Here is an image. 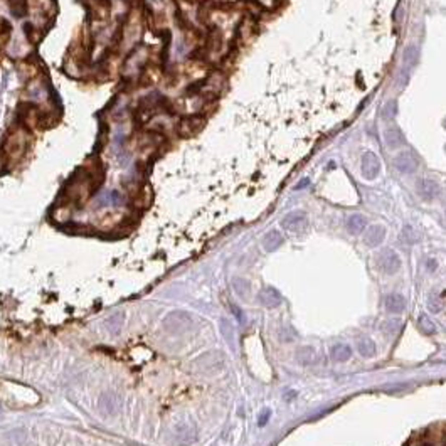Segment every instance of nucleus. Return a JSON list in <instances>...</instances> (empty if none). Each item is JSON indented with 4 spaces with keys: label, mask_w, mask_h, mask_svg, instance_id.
<instances>
[{
    "label": "nucleus",
    "mask_w": 446,
    "mask_h": 446,
    "mask_svg": "<svg viewBox=\"0 0 446 446\" xmlns=\"http://www.w3.org/2000/svg\"><path fill=\"white\" fill-rule=\"evenodd\" d=\"M377 266H379V270H381L382 273H386V275H394V273L399 271L402 266L401 256L394 251V249H384V251H381L377 256Z\"/></svg>",
    "instance_id": "obj_1"
},
{
    "label": "nucleus",
    "mask_w": 446,
    "mask_h": 446,
    "mask_svg": "<svg viewBox=\"0 0 446 446\" xmlns=\"http://www.w3.org/2000/svg\"><path fill=\"white\" fill-rule=\"evenodd\" d=\"M281 226L290 233L298 234L301 231H305L306 226H308V217L303 210H291L281 219Z\"/></svg>",
    "instance_id": "obj_2"
},
{
    "label": "nucleus",
    "mask_w": 446,
    "mask_h": 446,
    "mask_svg": "<svg viewBox=\"0 0 446 446\" xmlns=\"http://www.w3.org/2000/svg\"><path fill=\"white\" fill-rule=\"evenodd\" d=\"M394 167L401 174L409 175L412 172L418 170V158L409 150H402L394 157Z\"/></svg>",
    "instance_id": "obj_3"
},
{
    "label": "nucleus",
    "mask_w": 446,
    "mask_h": 446,
    "mask_svg": "<svg viewBox=\"0 0 446 446\" xmlns=\"http://www.w3.org/2000/svg\"><path fill=\"white\" fill-rule=\"evenodd\" d=\"M361 170L364 179L367 180H374L377 179V175L381 174V160L377 158V155L374 152H366L362 155V164H361Z\"/></svg>",
    "instance_id": "obj_4"
},
{
    "label": "nucleus",
    "mask_w": 446,
    "mask_h": 446,
    "mask_svg": "<svg viewBox=\"0 0 446 446\" xmlns=\"http://www.w3.org/2000/svg\"><path fill=\"white\" fill-rule=\"evenodd\" d=\"M386 238V228L381 226V224H374V226H369L366 234H364V243L367 244L369 248H376L379 246Z\"/></svg>",
    "instance_id": "obj_5"
},
{
    "label": "nucleus",
    "mask_w": 446,
    "mask_h": 446,
    "mask_svg": "<svg viewBox=\"0 0 446 446\" xmlns=\"http://www.w3.org/2000/svg\"><path fill=\"white\" fill-rule=\"evenodd\" d=\"M439 194V185L436 184L434 180L429 179H421L418 182V195L424 200H433L434 197H438Z\"/></svg>",
    "instance_id": "obj_6"
},
{
    "label": "nucleus",
    "mask_w": 446,
    "mask_h": 446,
    "mask_svg": "<svg viewBox=\"0 0 446 446\" xmlns=\"http://www.w3.org/2000/svg\"><path fill=\"white\" fill-rule=\"evenodd\" d=\"M260 303L268 306V308H275V306H278L281 303V295L280 291H278L276 288H273V286H266V288H263L260 291Z\"/></svg>",
    "instance_id": "obj_7"
},
{
    "label": "nucleus",
    "mask_w": 446,
    "mask_h": 446,
    "mask_svg": "<svg viewBox=\"0 0 446 446\" xmlns=\"http://www.w3.org/2000/svg\"><path fill=\"white\" fill-rule=\"evenodd\" d=\"M384 142L387 147L392 148V150L406 145V138L399 128H387V130L384 132Z\"/></svg>",
    "instance_id": "obj_8"
},
{
    "label": "nucleus",
    "mask_w": 446,
    "mask_h": 446,
    "mask_svg": "<svg viewBox=\"0 0 446 446\" xmlns=\"http://www.w3.org/2000/svg\"><path fill=\"white\" fill-rule=\"evenodd\" d=\"M281 244H283V234L280 231H276V229L268 231L265 234V238H263V248H265V251H268V253L276 251Z\"/></svg>",
    "instance_id": "obj_9"
},
{
    "label": "nucleus",
    "mask_w": 446,
    "mask_h": 446,
    "mask_svg": "<svg viewBox=\"0 0 446 446\" xmlns=\"http://www.w3.org/2000/svg\"><path fill=\"white\" fill-rule=\"evenodd\" d=\"M120 404H122V401H120L118 394H115V392H108V394H103L101 399H99V407L108 412V414H115L118 409H120Z\"/></svg>",
    "instance_id": "obj_10"
},
{
    "label": "nucleus",
    "mask_w": 446,
    "mask_h": 446,
    "mask_svg": "<svg viewBox=\"0 0 446 446\" xmlns=\"http://www.w3.org/2000/svg\"><path fill=\"white\" fill-rule=\"evenodd\" d=\"M384 303H386V310L389 311V313H401V311H404V308H406L404 296L399 295V293L387 295Z\"/></svg>",
    "instance_id": "obj_11"
},
{
    "label": "nucleus",
    "mask_w": 446,
    "mask_h": 446,
    "mask_svg": "<svg viewBox=\"0 0 446 446\" xmlns=\"http://www.w3.org/2000/svg\"><path fill=\"white\" fill-rule=\"evenodd\" d=\"M345 226H347V231L350 234H361L366 231L367 228V219L364 217L362 214H352L350 217L347 219V222H345Z\"/></svg>",
    "instance_id": "obj_12"
},
{
    "label": "nucleus",
    "mask_w": 446,
    "mask_h": 446,
    "mask_svg": "<svg viewBox=\"0 0 446 446\" xmlns=\"http://www.w3.org/2000/svg\"><path fill=\"white\" fill-rule=\"evenodd\" d=\"M315 359H316V352L310 345H303V347L296 350V362H298L300 366H305V367L311 366V364L315 362Z\"/></svg>",
    "instance_id": "obj_13"
},
{
    "label": "nucleus",
    "mask_w": 446,
    "mask_h": 446,
    "mask_svg": "<svg viewBox=\"0 0 446 446\" xmlns=\"http://www.w3.org/2000/svg\"><path fill=\"white\" fill-rule=\"evenodd\" d=\"M330 357H332L335 362H347L349 359L352 357V349H350L347 344H335L333 347L330 349Z\"/></svg>",
    "instance_id": "obj_14"
},
{
    "label": "nucleus",
    "mask_w": 446,
    "mask_h": 446,
    "mask_svg": "<svg viewBox=\"0 0 446 446\" xmlns=\"http://www.w3.org/2000/svg\"><path fill=\"white\" fill-rule=\"evenodd\" d=\"M199 362H200V366H202V369H204L205 372L212 371V369H220V367H222V357H220L217 352L205 354L204 357L199 359Z\"/></svg>",
    "instance_id": "obj_15"
},
{
    "label": "nucleus",
    "mask_w": 446,
    "mask_h": 446,
    "mask_svg": "<svg viewBox=\"0 0 446 446\" xmlns=\"http://www.w3.org/2000/svg\"><path fill=\"white\" fill-rule=\"evenodd\" d=\"M357 350H359V354H361L362 357H366V359H372L377 354V347H376V344H374L372 339H361V340H359Z\"/></svg>",
    "instance_id": "obj_16"
},
{
    "label": "nucleus",
    "mask_w": 446,
    "mask_h": 446,
    "mask_svg": "<svg viewBox=\"0 0 446 446\" xmlns=\"http://www.w3.org/2000/svg\"><path fill=\"white\" fill-rule=\"evenodd\" d=\"M402 59H404V64L407 66H416L419 61V49L416 44H409L404 49V56H402Z\"/></svg>",
    "instance_id": "obj_17"
},
{
    "label": "nucleus",
    "mask_w": 446,
    "mask_h": 446,
    "mask_svg": "<svg viewBox=\"0 0 446 446\" xmlns=\"http://www.w3.org/2000/svg\"><path fill=\"white\" fill-rule=\"evenodd\" d=\"M233 288L239 296H241V298H248L249 293H251L249 281L243 280V278H234V280H233Z\"/></svg>",
    "instance_id": "obj_18"
},
{
    "label": "nucleus",
    "mask_w": 446,
    "mask_h": 446,
    "mask_svg": "<svg viewBox=\"0 0 446 446\" xmlns=\"http://www.w3.org/2000/svg\"><path fill=\"white\" fill-rule=\"evenodd\" d=\"M396 115H397V101L396 99H391V101H387L384 106H382L381 118L384 120V122H392V120L396 118Z\"/></svg>",
    "instance_id": "obj_19"
},
{
    "label": "nucleus",
    "mask_w": 446,
    "mask_h": 446,
    "mask_svg": "<svg viewBox=\"0 0 446 446\" xmlns=\"http://www.w3.org/2000/svg\"><path fill=\"white\" fill-rule=\"evenodd\" d=\"M418 325H419V330H421V332L426 333V335H431V333H434V332H436V325H434V322H433V320H431L426 313H421V315L418 316Z\"/></svg>",
    "instance_id": "obj_20"
},
{
    "label": "nucleus",
    "mask_w": 446,
    "mask_h": 446,
    "mask_svg": "<svg viewBox=\"0 0 446 446\" xmlns=\"http://www.w3.org/2000/svg\"><path fill=\"white\" fill-rule=\"evenodd\" d=\"M123 318H125V315H123V313H117V315L109 316V318L106 320V327H108V330H109V332H112L113 335H115V333H118V328L122 327Z\"/></svg>",
    "instance_id": "obj_21"
},
{
    "label": "nucleus",
    "mask_w": 446,
    "mask_h": 446,
    "mask_svg": "<svg viewBox=\"0 0 446 446\" xmlns=\"http://www.w3.org/2000/svg\"><path fill=\"white\" fill-rule=\"evenodd\" d=\"M419 239V234L414 231V228L412 226H404V229H402V241L404 243H418Z\"/></svg>",
    "instance_id": "obj_22"
},
{
    "label": "nucleus",
    "mask_w": 446,
    "mask_h": 446,
    "mask_svg": "<svg viewBox=\"0 0 446 446\" xmlns=\"http://www.w3.org/2000/svg\"><path fill=\"white\" fill-rule=\"evenodd\" d=\"M401 320L397 318H392V320H387V322L384 323V332L389 333V335H394L401 330Z\"/></svg>",
    "instance_id": "obj_23"
},
{
    "label": "nucleus",
    "mask_w": 446,
    "mask_h": 446,
    "mask_svg": "<svg viewBox=\"0 0 446 446\" xmlns=\"http://www.w3.org/2000/svg\"><path fill=\"white\" fill-rule=\"evenodd\" d=\"M306 185H310V179H301L300 182H296V184H295V190L305 189Z\"/></svg>",
    "instance_id": "obj_24"
},
{
    "label": "nucleus",
    "mask_w": 446,
    "mask_h": 446,
    "mask_svg": "<svg viewBox=\"0 0 446 446\" xmlns=\"http://www.w3.org/2000/svg\"><path fill=\"white\" fill-rule=\"evenodd\" d=\"M266 419H268V412H265V416H263V418H261L260 424H265V423H266Z\"/></svg>",
    "instance_id": "obj_25"
}]
</instances>
